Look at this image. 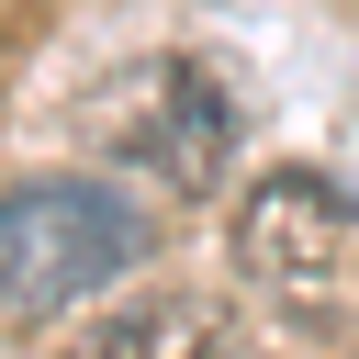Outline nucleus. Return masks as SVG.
I'll use <instances>...</instances> for the list:
<instances>
[{"label": "nucleus", "mask_w": 359, "mask_h": 359, "mask_svg": "<svg viewBox=\"0 0 359 359\" xmlns=\"http://www.w3.org/2000/svg\"><path fill=\"white\" fill-rule=\"evenodd\" d=\"M157 247V224L135 213V191L112 180H67V168H22L0 191V269H11V314H67L101 280H123Z\"/></svg>", "instance_id": "1"}, {"label": "nucleus", "mask_w": 359, "mask_h": 359, "mask_svg": "<svg viewBox=\"0 0 359 359\" xmlns=\"http://www.w3.org/2000/svg\"><path fill=\"white\" fill-rule=\"evenodd\" d=\"M90 135H101V157H123V168H146L168 191H224V168H236V101L191 56L112 67L101 101H90Z\"/></svg>", "instance_id": "2"}, {"label": "nucleus", "mask_w": 359, "mask_h": 359, "mask_svg": "<svg viewBox=\"0 0 359 359\" xmlns=\"http://www.w3.org/2000/svg\"><path fill=\"white\" fill-rule=\"evenodd\" d=\"M359 247V202L325 168H269L236 191V269L258 292H325Z\"/></svg>", "instance_id": "3"}, {"label": "nucleus", "mask_w": 359, "mask_h": 359, "mask_svg": "<svg viewBox=\"0 0 359 359\" xmlns=\"http://www.w3.org/2000/svg\"><path fill=\"white\" fill-rule=\"evenodd\" d=\"M79 359H247V325H236L213 292H146V303H123Z\"/></svg>", "instance_id": "4"}]
</instances>
